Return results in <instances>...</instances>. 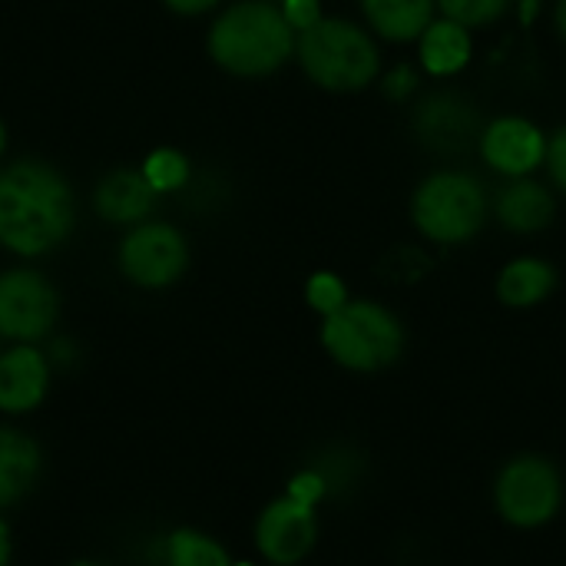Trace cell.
<instances>
[{
  "label": "cell",
  "mask_w": 566,
  "mask_h": 566,
  "mask_svg": "<svg viewBox=\"0 0 566 566\" xmlns=\"http://www.w3.org/2000/svg\"><path fill=\"white\" fill-rule=\"evenodd\" d=\"M73 216V192L53 166L20 159L0 169V245L10 252L33 259L56 249Z\"/></svg>",
  "instance_id": "1"
},
{
  "label": "cell",
  "mask_w": 566,
  "mask_h": 566,
  "mask_svg": "<svg viewBox=\"0 0 566 566\" xmlns=\"http://www.w3.org/2000/svg\"><path fill=\"white\" fill-rule=\"evenodd\" d=\"M298 33L272 0H239L209 30V56L232 76H269L295 56Z\"/></svg>",
  "instance_id": "2"
},
{
  "label": "cell",
  "mask_w": 566,
  "mask_h": 566,
  "mask_svg": "<svg viewBox=\"0 0 566 566\" xmlns=\"http://www.w3.org/2000/svg\"><path fill=\"white\" fill-rule=\"evenodd\" d=\"M295 56L305 76L332 93H355L378 80L381 53L375 36L342 17H322L295 40Z\"/></svg>",
  "instance_id": "3"
},
{
  "label": "cell",
  "mask_w": 566,
  "mask_h": 566,
  "mask_svg": "<svg viewBox=\"0 0 566 566\" xmlns=\"http://www.w3.org/2000/svg\"><path fill=\"white\" fill-rule=\"evenodd\" d=\"M488 212V189L464 169H438L411 196V222L438 245L471 242L484 229Z\"/></svg>",
  "instance_id": "4"
},
{
  "label": "cell",
  "mask_w": 566,
  "mask_h": 566,
  "mask_svg": "<svg viewBox=\"0 0 566 566\" xmlns=\"http://www.w3.org/2000/svg\"><path fill=\"white\" fill-rule=\"evenodd\" d=\"M325 352L352 371H378L401 358L405 325L378 302H348L322 322Z\"/></svg>",
  "instance_id": "5"
},
{
  "label": "cell",
  "mask_w": 566,
  "mask_h": 566,
  "mask_svg": "<svg viewBox=\"0 0 566 566\" xmlns=\"http://www.w3.org/2000/svg\"><path fill=\"white\" fill-rule=\"evenodd\" d=\"M497 511L514 527H541L547 524L564 501L560 474L544 458H517L511 461L494 488Z\"/></svg>",
  "instance_id": "6"
},
{
  "label": "cell",
  "mask_w": 566,
  "mask_h": 566,
  "mask_svg": "<svg viewBox=\"0 0 566 566\" xmlns=\"http://www.w3.org/2000/svg\"><path fill=\"white\" fill-rule=\"evenodd\" d=\"M56 289L33 269H10L0 275V338L17 345L43 342L56 322Z\"/></svg>",
  "instance_id": "7"
},
{
  "label": "cell",
  "mask_w": 566,
  "mask_h": 566,
  "mask_svg": "<svg viewBox=\"0 0 566 566\" xmlns=\"http://www.w3.org/2000/svg\"><path fill=\"white\" fill-rule=\"evenodd\" d=\"M189 265V245L169 222H143L119 245V272L139 289H166Z\"/></svg>",
  "instance_id": "8"
},
{
  "label": "cell",
  "mask_w": 566,
  "mask_h": 566,
  "mask_svg": "<svg viewBox=\"0 0 566 566\" xmlns=\"http://www.w3.org/2000/svg\"><path fill=\"white\" fill-rule=\"evenodd\" d=\"M415 133L431 153L461 156L474 143H481L484 123H481L478 106L468 96L454 90H438L424 96L421 106L415 109Z\"/></svg>",
  "instance_id": "9"
},
{
  "label": "cell",
  "mask_w": 566,
  "mask_h": 566,
  "mask_svg": "<svg viewBox=\"0 0 566 566\" xmlns=\"http://www.w3.org/2000/svg\"><path fill=\"white\" fill-rule=\"evenodd\" d=\"M481 156L484 163L514 179V176H531L547 163V136L541 126H534L524 116H497L484 126L481 133Z\"/></svg>",
  "instance_id": "10"
},
{
  "label": "cell",
  "mask_w": 566,
  "mask_h": 566,
  "mask_svg": "<svg viewBox=\"0 0 566 566\" xmlns=\"http://www.w3.org/2000/svg\"><path fill=\"white\" fill-rule=\"evenodd\" d=\"M315 534V507L292 494L269 504L255 524V544L275 566L298 564L312 551Z\"/></svg>",
  "instance_id": "11"
},
{
  "label": "cell",
  "mask_w": 566,
  "mask_h": 566,
  "mask_svg": "<svg viewBox=\"0 0 566 566\" xmlns=\"http://www.w3.org/2000/svg\"><path fill=\"white\" fill-rule=\"evenodd\" d=\"M50 388V358L33 345H13L0 355V411L27 415Z\"/></svg>",
  "instance_id": "12"
},
{
  "label": "cell",
  "mask_w": 566,
  "mask_h": 566,
  "mask_svg": "<svg viewBox=\"0 0 566 566\" xmlns=\"http://www.w3.org/2000/svg\"><path fill=\"white\" fill-rule=\"evenodd\" d=\"M557 202L547 186H541L531 176H514L507 179L497 196H494V216L507 232L517 235H534L554 222Z\"/></svg>",
  "instance_id": "13"
},
{
  "label": "cell",
  "mask_w": 566,
  "mask_h": 566,
  "mask_svg": "<svg viewBox=\"0 0 566 566\" xmlns=\"http://www.w3.org/2000/svg\"><path fill=\"white\" fill-rule=\"evenodd\" d=\"M40 468V444L17 428H0V511L20 504L33 491Z\"/></svg>",
  "instance_id": "14"
},
{
  "label": "cell",
  "mask_w": 566,
  "mask_h": 566,
  "mask_svg": "<svg viewBox=\"0 0 566 566\" xmlns=\"http://www.w3.org/2000/svg\"><path fill=\"white\" fill-rule=\"evenodd\" d=\"M156 189L143 176V169H116L96 186V212L109 222H143L153 212Z\"/></svg>",
  "instance_id": "15"
},
{
  "label": "cell",
  "mask_w": 566,
  "mask_h": 566,
  "mask_svg": "<svg viewBox=\"0 0 566 566\" xmlns=\"http://www.w3.org/2000/svg\"><path fill=\"white\" fill-rule=\"evenodd\" d=\"M438 0H361V13L368 27L391 43L421 40V33L434 20Z\"/></svg>",
  "instance_id": "16"
},
{
  "label": "cell",
  "mask_w": 566,
  "mask_h": 566,
  "mask_svg": "<svg viewBox=\"0 0 566 566\" xmlns=\"http://www.w3.org/2000/svg\"><path fill=\"white\" fill-rule=\"evenodd\" d=\"M421 66L431 73V76H454L468 66L471 60V30L441 17V20H431V27L421 33Z\"/></svg>",
  "instance_id": "17"
},
{
  "label": "cell",
  "mask_w": 566,
  "mask_h": 566,
  "mask_svg": "<svg viewBox=\"0 0 566 566\" xmlns=\"http://www.w3.org/2000/svg\"><path fill=\"white\" fill-rule=\"evenodd\" d=\"M557 289V272L544 259H514L497 275V295L511 308L541 305Z\"/></svg>",
  "instance_id": "18"
},
{
  "label": "cell",
  "mask_w": 566,
  "mask_h": 566,
  "mask_svg": "<svg viewBox=\"0 0 566 566\" xmlns=\"http://www.w3.org/2000/svg\"><path fill=\"white\" fill-rule=\"evenodd\" d=\"M166 566H232L222 544L199 531H172L163 544Z\"/></svg>",
  "instance_id": "19"
},
{
  "label": "cell",
  "mask_w": 566,
  "mask_h": 566,
  "mask_svg": "<svg viewBox=\"0 0 566 566\" xmlns=\"http://www.w3.org/2000/svg\"><path fill=\"white\" fill-rule=\"evenodd\" d=\"M143 176L156 192H176L189 182V159L179 149H156L146 156Z\"/></svg>",
  "instance_id": "20"
},
{
  "label": "cell",
  "mask_w": 566,
  "mask_h": 566,
  "mask_svg": "<svg viewBox=\"0 0 566 566\" xmlns=\"http://www.w3.org/2000/svg\"><path fill=\"white\" fill-rule=\"evenodd\" d=\"M511 7H514V0H438V10L468 30L497 23Z\"/></svg>",
  "instance_id": "21"
},
{
  "label": "cell",
  "mask_w": 566,
  "mask_h": 566,
  "mask_svg": "<svg viewBox=\"0 0 566 566\" xmlns=\"http://www.w3.org/2000/svg\"><path fill=\"white\" fill-rule=\"evenodd\" d=\"M305 298H308V305H312L322 318H328V315H335L338 308H345V305H348V289H345V282H342L338 275H332V272H318V275H312V279H308V285H305Z\"/></svg>",
  "instance_id": "22"
},
{
  "label": "cell",
  "mask_w": 566,
  "mask_h": 566,
  "mask_svg": "<svg viewBox=\"0 0 566 566\" xmlns=\"http://www.w3.org/2000/svg\"><path fill=\"white\" fill-rule=\"evenodd\" d=\"M279 7H282V13H285L289 27H292L295 33H302V30L315 27V23L325 17L318 0H279Z\"/></svg>",
  "instance_id": "23"
},
{
  "label": "cell",
  "mask_w": 566,
  "mask_h": 566,
  "mask_svg": "<svg viewBox=\"0 0 566 566\" xmlns=\"http://www.w3.org/2000/svg\"><path fill=\"white\" fill-rule=\"evenodd\" d=\"M544 166H547L554 186H560L566 192V126L547 139V163Z\"/></svg>",
  "instance_id": "24"
},
{
  "label": "cell",
  "mask_w": 566,
  "mask_h": 566,
  "mask_svg": "<svg viewBox=\"0 0 566 566\" xmlns=\"http://www.w3.org/2000/svg\"><path fill=\"white\" fill-rule=\"evenodd\" d=\"M381 90H385L391 99H408V93L415 90V70H411V66L391 70V73L381 80Z\"/></svg>",
  "instance_id": "25"
},
{
  "label": "cell",
  "mask_w": 566,
  "mask_h": 566,
  "mask_svg": "<svg viewBox=\"0 0 566 566\" xmlns=\"http://www.w3.org/2000/svg\"><path fill=\"white\" fill-rule=\"evenodd\" d=\"M219 0H166V7L169 10H176V13H182V17H196V13H206V10H212Z\"/></svg>",
  "instance_id": "26"
},
{
  "label": "cell",
  "mask_w": 566,
  "mask_h": 566,
  "mask_svg": "<svg viewBox=\"0 0 566 566\" xmlns=\"http://www.w3.org/2000/svg\"><path fill=\"white\" fill-rule=\"evenodd\" d=\"M50 365H73V358H76V352L70 348V342H53L50 345Z\"/></svg>",
  "instance_id": "27"
},
{
  "label": "cell",
  "mask_w": 566,
  "mask_h": 566,
  "mask_svg": "<svg viewBox=\"0 0 566 566\" xmlns=\"http://www.w3.org/2000/svg\"><path fill=\"white\" fill-rule=\"evenodd\" d=\"M10 564V531H7V524L0 521V566Z\"/></svg>",
  "instance_id": "28"
},
{
  "label": "cell",
  "mask_w": 566,
  "mask_h": 566,
  "mask_svg": "<svg viewBox=\"0 0 566 566\" xmlns=\"http://www.w3.org/2000/svg\"><path fill=\"white\" fill-rule=\"evenodd\" d=\"M554 23H557V33L566 40V0H557V10H554Z\"/></svg>",
  "instance_id": "29"
},
{
  "label": "cell",
  "mask_w": 566,
  "mask_h": 566,
  "mask_svg": "<svg viewBox=\"0 0 566 566\" xmlns=\"http://www.w3.org/2000/svg\"><path fill=\"white\" fill-rule=\"evenodd\" d=\"M3 146H7V129H3V119H0V153H3Z\"/></svg>",
  "instance_id": "30"
},
{
  "label": "cell",
  "mask_w": 566,
  "mask_h": 566,
  "mask_svg": "<svg viewBox=\"0 0 566 566\" xmlns=\"http://www.w3.org/2000/svg\"><path fill=\"white\" fill-rule=\"evenodd\" d=\"M76 566H99V564H76Z\"/></svg>",
  "instance_id": "31"
},
{
  "label": "cell",
  "mask_w": 566,
  "mask_h": 566,
  "mask_svg": "<svg viewBox=\"0 0 566 566\" xmlns=\"http://www.w3.org/2000/svg\"><path fill=\"white\" fill-rule=\"evenodd\" d=\"M242 566H245V564H242Z\"/></svg>",
  "instance_id": "32"
}]
</instances>
